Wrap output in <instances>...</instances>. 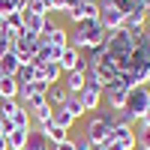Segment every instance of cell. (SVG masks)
Masks as SVG:
<instances>
[{
  "label": "cell",
  "instance_id": "f1b7e54d",
  "mask_svg": "<svg viewBox=\"0 0 150 150\" xmlns=\"http://www.w3.org/2000/svg\"><path fill=\"white\" fill-rule=\"evenodd\" d=\"M0 150H9V144H6V135H0Z\"/></svg>",
  "mask_w": 150,
  "mask_h": 150
},
{
  "label": "cell",
  "instance_id": "cb8c5ba5",
  "mask_svg": "<svg viewBox=\"0 0 150 150\" xmlns=\"http://www.w3.org/2000/svg\"><path fill=\"white\" fill-rule=\"evenodd\" d=\"M135 135H138V144H141V147H150V126L138 123V132H135Z\"/></svg>",
  "mask_w": 150,
  "mask_h": 150
},
{
  "label": "cell",
  "instance_id": "5b68a950",
  "mask_svg": "<svg viewBox=\"0 0 150 150\" xmlns=\"http://www.w3.org/2000/svg\"><path fill=\"white\" fill-rule=\"evenodd\" d=\"M66 21L72 24H81V21H90V18H99V3H93V0H81L78 6H72L69 12H63Z\"/></svg>",
  "mask_w": 150,
  "mask_h": 150
},
{
  "label": "cell",
  "instance_id": "4316f807",
  "mask_svg": "<svg viewBox=\"0 0 150 150\" xmlns=\"http://www.w3.org/2000/svg\"><path fill=\"white\" fill-rule=\"evenodd\" d=\"M51 150H78V144H75V138H66V141H60V144H54Z\"/></svg>",
  "mask_w": 150,
  "mask_h": 150
},
{
  "label": "cell",
  "instance_id": "d590c367",
  "mask_svg": "<svg viewBox=\"0 0 150 150\" xmlns=\"http://www.w3.org/2000/svg\"><path fill=\"white\" fill-rule=\"evenodd\" d=\"M93 150H96V147H93Z\"/></svg>",
  "mask_w": 150,
  "mask_h": 150
},
{
  "label": "cell",
  "instance_id": "836d02e7",
  "mask_svg": "<svg viewBox=\"0 0 150 150\" xmlns=\"http://www.w3.org/2000/svg\"><path fill=\"white\" fill-rule=\"evenodd\" d=\"M93 3H99V0H93Z\"/></svg>",
  "mask_w": 150,
  "mask_h": 150
},
{
  "label": "cell",
  "instance_id": "e0dca14e",
  "mask_svg": "<svg viewBox=\"0 0 150 150\" xmlns=\"http://www.w3.org/2000/svg\"><path fill=\"white\" fill-rule=\"evenodd\" d=\"M24 150H51V141H48L42 132L30 129V138H27V144H24Z\"/></svg>",
  "mask_w": 150,
  "mask_h": 150
},
{
  "label": "cell",
  "instance_id": "9a60e30c",
  "mask_svg": "<svg viewBox=\"0 0 150 150\" xmlns=\"http://www.w3.org/2000/svg\"><path fill=\"white\" fill-rule=\"evenodd\" d=\"M42 75V81L45 84H57L60 78H63V69H60V63H42V66H36Z\"/></svg>",
  "mask_w": 150,
  "mask_h": 150
},
{
  "label": "cell",
  "instance_id": "603a6c76",
  "mask_svg": "<svg viewBox=\"0 0 150 150\" xmlns=\"http://www.w3.org/2000/svg\"><path fill=\"white\" fill-rule=\"evenodd\" d=\"M21 102H18V99H3V102H0V117H3V120H9L12 114H15V108H18Z\"/></svg>",
  "mask_w": 150,
  "mask_h": 150
},
{
  "label": "cell",
  "instance_id": "4fadbf2b",
  "mask_svg": "<svg viewBox=\"0 0 150 150\" xmlns=\"http://www.w3.org/2000/svg\"><path fill=\"white\" fill-rule=\"evenodd\" d=\"M60 108H66V111H69V114H72L75 120L87 117V108H84V102H81V96H78V93H69V96H66V102L60 105Z\"/></svg>",
  "mask_w": 150,
  "mask_h": 150
},
{
  "label": "cell",
  "instance_id": "8fae6325",
  "mask_svg": "<svg viewBox=\"0 0 150 150\" xmlns=\"http://www.w3.org/2000/svg\"><path fill=\"white\" fill-rule=\"evenodd\" d=\"M18 78L15 75H3L0 72V99H18Z\"/></svg>",
  "mask_w": 150,
  "mask_h": 150
},
{
  "label": "cell",
  "instance_id": "7a4b0ae2",
  "mask_svg": "<svg viewBox=\"0 0 150 150\" xmlns=\"http://www.w3.org/2000/svg\"><path fill=\"white\" fill-rule=\"evenodd\" d=\"M84 138L90 141L93 147H102L111 138V120H108V108L99 111V114H90L84 123Z\"/></svg>",
  "mask_w": 150,
  "mask_h": 150
},
{
  "label": "cell",
  "instance_id": "3957f363",
  "mask_svg": "<svg viewBox=\"0 0 150 150\" xmlns=\"http://www.w3.org/2000/svg\"><path fill=\"white\" fill-rule=\"evenodd\" d=\"M123 108H126L135 120H141V117H144V111L150 108V84L129 87V93H126V105H123Z\"/></svg>",
  "mask_w": 150,
  "mask_h": 150
},
{
  "label": "cell",
  "instance_id": "d6a6232c",
  "mask_svg": "<svg viewBox=\"0 0 150 150\" xmlns=\"http://www.w3.org/2000/svg\"><path fill=\"white\" fill-rule=\"evenodd\" d=\"M96 150H108V147H96Z\"/></svg>",
  "mask_w": 150,
  "mask_h": 150
},
{
  "label": "cell",
  "instance_id": "44dd1931",
  "mask_svg": "<svg viewBox=\"0 0 150 150\" xmlns=\"http://www.w3.org/2000/svg\"><path fill=\"white\" fill-rule=\"evenodd\" d=\"M9 123H12V126H27V129H30V111L24 108V105H18L15 114L9 117Z\"/></svg>",
  "mask_w": 150,
  "mask_h": 150
},
{
  "label": "cell",
  "instance_id": "8992f818",
  "mask_svg": "<svg viewBox=\"0 0 150 150\" xmlns=\"http://www.w3.org/2000/svg\"><path fill=\"white\" fill-rule=\"evenodd\" d=\"M60 69L63 72H72V69H87V60H84V54L78 51V48H72V45H66L63 48V54H60Z\"/></svg>",
  "mask_w": 150,
  "mask_h": 150
},
{
  "label": "cell",
  "instance_id": "ac0fdd59",
  "mask_svg": "<svg viewBox=\"0 0 150 150\" xmlns=\"http://www.w3.org/2000/svg\"><path fill=\"white\" fill-rule=\"evenodd\" d=\"M18 66H21V60L12 54V51H6L3 57H0V72H3V75H15Z\"/></svg>",
  "mask_w": 150,
  "mask_h": 150
},
{
  "label": "cell",
  "instance_id": "ffe728a7",
  "mask_svg": "<svg viewBox=\"0 0 150 150\" xmlns=\"http://www.w3.org/2000/svg\"><path fill=\"white\" fill-rule=\"evenodd\" d=\"M45 138H48V141H51V147H54V144H60V141H66V138H69V132H66L63 126H57V123L51 120V129H48V132H45Z\"/></svg>",
  "mask_w": 150,
  "mask_h": 150
},
{
  "label": "cell",
  "instance_id": "f546056e",
  "mask_svg": "<svg viewBox=\"0 0 150 150\" xmlns=\"http://www.w3.org/2000/svg\"><path fill=\"white\" fill-rule=\"evenodd\" d=\"M147 30H150V12H147Z\"/></svg>",
  "mask_w": 150,
  "mask_h": 150
},
{
  "label": "cell",
  "instance_id": "484cf974",
  "mask_svg": "<svg viewBox=\"0 0 150 150\" xmlns=\"http://www.w3.org/2000/svg\"><path fill=\"white\" fill-rule=\"evenodd\" d=\"M9 48H12V39H9V36L3 33V27H0V57H3V54L9 51Z\"/></svg>",
  "mask_w": 150,
  "mask_h": 150
},
{
  "label": "cell",
  "instance_id": "d4e9b609",
  "mask_svg": "<svg viewBox=\"0 0 150 150\" xmlns=\"http://www.w3.org/2000/svg\"><path fill=\"white\" fill-rule=\"evenodd\" d=\"M9 12H18V9H15V0H0V15L6 18Z\"/></svg>",
  "mask_w": 150,
  "mask_h": 150
},
{
  "label": "cell",
  "instance_id": "277c9868",
  "mask_svg": "<svg viewBox=\"0 0 150 150\" xmlns=\"http://www.w3.org/2000/svg\"><path fill=\"white\" fill-rule=\"evenodd\" d=\"M12 54H15L21 63H33V57L36 51H39V36H33L27 30H21L18 33V39H12V48H9Z\"/></svg>",
  "mask_w": 150,
  "mask_h": 150
},
{
  "label": "cell",
  "instance_id": "52a82bcc",
  "mask_svg": "<svg viewBox=\"0 0 150 150\" xmlns=\"http://www.w3.org/2000/svg\"><path fill=\"white\" fill-rule=\"evenodd\" d=\"M126 93H129V87H123V84H108L105 90H102V102L108 108H123L126 105Z\"/></svg>",
  "mask_w": 150,
  "mask_h": 150
},
{
  "label": "cell",
  "instance_id": "2e32d148",
  "mask_svg": "<svg viewBox=\"0 0 150 150\" xmlns=\"http://www.w3.org/2000/svg\"><path fill=\"white\" fill-rule=\"evenodd\" d=\"M15 78H18V84H30V81H42V75H39V69L33 63H21L18 72H15Z\"/></svg>",
  "mask_w": 150,
  "mask_h": 150
},
{
  "label": "cell",
  "instance_id": "e575fe53",
  "mask_svg": "<svg viewBox=\"0 0 150 150\" xmlns=\"http://www.w3.org/2000/svg\"><path fill=\"white\" fill-rule=\"evenodd\" d=\"M0 102H3V99H0Z\"/></svg>",
  "mask_w": 150,
  "mask_h": 150
},
{
  "label": "cell",
  "instance_id": "83f0119b",
  "mask_svg": "<svg viewBox=\"0 0 150 150\" xmlns=\"http://www.w3.org/2000/svg\"><path fill=\"white\" fill-rule=\"evenodd\" d=\"M138 123H144V126H150V108H147V111H144V117H141V120H138Z\"/></svg>",
  "mask_w": 150,
  "mask_h": 150
},
{
  "label": "cell",
  "instance_id": "4dcf8cb0",
  "mask_svg": "<svg viewBox=\"0 0 150 150\" xmlns=\"http://www.w3.org/2000/svg\"><path fill=\"white\" fill-rule=\"evenodd\" d=\"M135 150H150V147H141V144H138V147H135Z\"/></svg>",
  "mask_w": 150,
  "mask_h": 150
},
{
  "label": "cell",
  "instance_id": "30bf717a",
  "mask_svg": "<svg viewBox=\"0 0 150 150\" xmlns=\"http://www.w3.org/2000/svg\"><path fill=\"white\" fill-rule=\"evenodd\" d=\"M78 96H81V102L87 108V114H93L96 108H102V90H96V87H84Z\"/></svg>",
  "mask_w": 150,
  "mask_h": 150
},
{
  "label": "cell",
  "instance_id": "7c38bea8",
  "mask_svg": "<svg viewBox=\"0 0 150 150\" xmlns=\"http://www.w3.org/2000/svg\"><path fill=\"white\" fill-rule=\"evenodd\" d=\"M39 39H42V42H48V45H54V48H66V45H69V33H66V27H60V24H57L51 33L39 36Z\"/></svg>",
  "mask_w": 150,
  "mask_h": 150
},
{
  "label": "cell",
  "instance_id": "ba28073f",
  "mask_svg": "<svg viewBox=\"0 0 150 150\" xmlns=\"http://www.w3.org/2000/svg\"><path fill=\"white\" fill-rule=\"evenodd\" d=\"M60 84L66 87V93H81L87 87V78H84V69H72V72H63Z\"/></svg>",
  "mask_w": 150,
  "mask_h": 150
},
{
  "label": "cell",
  "instance_id": "6da1fadb",
  "mask_svg": "<svg viewBox=\"0 0 150 150\" xmlns=\"http://www.w3.org/2000/svg\"><path fill=\"white\" fill-rule=\"evenodd\" d=\"M105 33H108V30L102 27V21H99V18L81 21V24H75V30L69 33V45L78 48V51H93V48H102Z\"/></svg>",
  "mask_w": 150,
  "mask_h": 150
},
{
  "label": "cell",
  "instance_id": "7402d4cb",
  "mask_svg": "<svg viewBox=\"0 0 150 150\" xmlns=\"http://www.w3.org/2000/svg\"><path fill=\"white\" fill-rule=\"evenodd\" d=\"M81 0H48V6H51V12H60V15H63V12H69L72 6H78Z\"/></svg>",
  "mask_w": 150,
  "mask_h": 150
},
{
  "label": "cell",
  "instance_id": "1f68e13d",
  "mask_svg": "<svg viewBox=\"0 0 150 150\" xmlns=\"http://www.w3.org/2000/svg\"><path fill=\"white\" fill-rule=\"evenodd\" d=\"M0 27H3V15H0Z\"/></svg>",
  "mask_w": 150,
  "mask_h": 150
},
{
  "label": "cell",
  "instance_id": "9c48e42d",
  "mask_svg": "<svg viewBox=\"0 0 150 150\" xmlns=\"http://www.w3.org/2000/svg\"><path fill=\"white\" fill-rule=\"evenodd\" d=\"M27 138H30V129H27V126H12V129L6 132V144H9V150H24Z\"/></svg>",
  "mask_w": 150,
  "mask_h": 150
},
{
  "label": "cell",
  "instance_id": "5bb4252c",
  "mask_svg": "<svg viewBox=\"0 0 150 150\" xmlns=\"http://www.w3.org/2000/svg\"><path fill=\"white\" fill-rule=\"evenodd\" d=\"M66 96H69V93H66V87L60 84V81H57V84H48L45 99H48V105H51V108H60V105L66 102Z\"/></svg>",
  "mask_w": 150,
  "mask_h": 150
},
{
  "label": "cell",
  "instance_id": "d6986e66",
  "mask_svg": "<svg viewBox=\"0 0 150 150\" xmlns=\"http://www.w3.org/2000/svg\"><path fill=\"white\" fill-rule=\"evenodd\" d=\"M51 120L57 123V126H63L66 132H69V129L75 126V117L69 114V111H66V108H54V114H51Z\"/></svg>",
  "mask_w": 150,
  "mask_h": 150
}]
</instances>
